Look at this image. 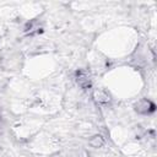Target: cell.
<instances>
[{
	"label": "cell",
	"mask_w": 157,
	"mask_h": 157,
	"mask_svg": "<svg viewBox=\"0 0 157 157\" xmlns=\"http://www.w3.org/2000/svg\"><path fill=\"white\" fill-rule=\"evenodd\" d=\"M76 81H77L78 86H81L82 88H87V87L91 86V78H90V76H88L86 72H83V71H78V72L76 74Z\"/></svg>",
	"instance_id": "7a4b0ae2"
},
{
	"label": "cell",
	"mask_w": 157,
	"mask_h": 157,
	"mask_svg": "<svg viewBox=\"0 0 157 157\" xmlns=\"http://www.w3.org/2000/svg\"><path fill=\"white\" fill-rule=\"evenodd\" d=\"M135 109H136V112H139L141 114H147V113H151L155 110V104L147 99H141L135 105Z\"/></svg>",
	"instance_id": "6da1fadb"
},
{
	"label": "cell",
	"mask_w": 157,
	"mask_h": 157,
	"mask_svg": "<svg viewBox=\"0 0 157 157\" xmlns=\"http://www.w3.org/2000/svg\"><path fill=\"white\" fill-rule=\"evenodd\" d=\"M90 144H91L93 147H101V146L104 144V140H103L102 136L96 135V136H93V137L90 140Z\"/></svg>",
	"instance_id": "3957f363"
}]
</instances>
